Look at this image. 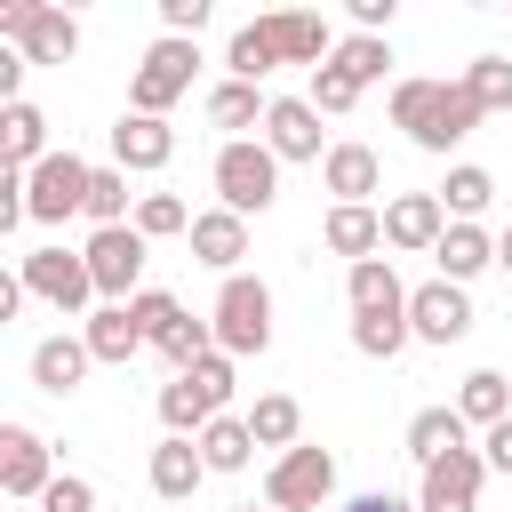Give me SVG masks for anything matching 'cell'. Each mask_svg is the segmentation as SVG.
<instances>
[{"mask_svg":"<svg viewBox=\"0 0 512 512\" xmlns=\"http://www.w3.org/2000/svg\"><path fill=\"white\" fill-rule=\"evenodd\" d=\"M480 120H488V112L472 104V88H464V80H424V72L392 80V128H408V144H416V152H456Z\"/></svg>","mask_w":512,"mask_h":512,"instance_id":"6da1fadb","label":"cell"},{"mask_svg":"<svg viewBox=\"0 0 512 512\" xmlns=\"http://www.w3.org/2000/svg\"><path fill=\"white\" fill-rule=\"evenodd\" d=\"M208 184H216V208L232 216H264L280 200V152L264 136H224L216 160H208Z\"/></svg>","mask_w":512,"mask_h":512,"instance_id":"7a4b0ae2","label":"cell"},{"mask_svg":"<svg viewBox=\"0 0 512 512\" xmlns=\"http://www.w3.org/2000/svg\"><path fill=\"white\" fill-rule=\"evenodd\" d=\"M208 328H216V352H232V360H256V352H272V288H264L256 272H232V280L216 288V312H208Z\"/></svg>","mask_w":512,"mask_h":512,"instance_id":"3957f363","label":"cell"},{"mask_svg":"<svg viewBox=\"0 0 512 512\" xmlns=\"http://www.w3.org/2000/svg\"><path fill=\"white\" fill-rule=\"evenodd\" d=\"M0 40H16L24 64H72L80 56V16L48 8V0H8L0 8Z\"/></svg>","mask_w":512,"mask_h":512,"instance_id":"277c9868","label":"cell"},{"mask_svg":"<svg viewBox=\"0 0 512 512\" xmlns=\"http://www.w3.org/2000/svg\"><path fill=\"white\" fill-rule=\"evenodd\" d=\"M192 72H200V40H152L144 56H136V80H128V112H152V120H168V104L176 96H192Z\"/></svg>","mask_w":512,"mask_h":512,"instance_id":"5b68a950","label":"cell"},{"mask_svg":"<svg viewBox=\"0 0 512 512\" xmlns=\"http://www.w3.org/2000/svg\"><path fill=\"white\" fill-rule=\"evenodd\" d=\"M16 280H24V296H40V304H56L64 320L96 304V272H88V256H80V248H64V240H48V248H32V256L16 264Z\"/></svg>","mask_w":512,"mask_h":512,"instance_id":"8992f818","label":"cell"},{"mask_svg":"<svg viewBox=\"0 0 512 512\" xmlns=\"http://www.w3.org/2000/svg\"><path fill=\"white\" fill-rule=\"evenodd\" d=\"M328 496H336V456L320 440H296L288 456H272V472H264V504L272 512H320Z\"/></svg>","mask_w":512,"mask_h":512,"instance_id":"52a82bcc","label":"cell"},{"mask_svg":"<svg viewBox=\"0 0 512 512\" xmlns=\"http://www.w3.org/2000/svg\"><path fill=\"white\" fill-rule=\"evenodd\" d=\"M80 256H88V272H96V296H104V304H136V296H144L136 280H144V256H152V240H144L136 224L88 232V248H80Z\"/></svg>","mask_w":512,"mask_h":512,"instance_id":"ba28073f","label":"cell"},{"mask_svg":"<svg viewBox=\"0 0 512 512\" xmlns=\"http://www.w3.org/2000/svg\"><path fill=\"white\" fill-rule=\"evenodd\" d=\"M408 336H416V344H440V352L464 344V336H472V296L432 272L424 288H408Z\"/></svg>","mask_w":512,"mask_h":512,"instance_id":"9c48e42d","label":"cell"},{"mask_svg":"<svg viewBox=\"0 0 512 512\" xmlns=\"http://www.w3.org/2000/svg\"><path fill=\"white\" fill-rule=\"evenodd\" d=\"M88 160L64 144V152H48L40 168H32V224H64V216H88Z\"/></svg>","mask_w":512,"mask_h":512,"instance_id":"30bf717a","label":"cell"},{"mask_svg":"<svg viewBox=\"0 0 512 512\" xmlns=\"http://www.w3.org/2000/svg\"><path fill=\"white\" fill-rule=\"evenodd\" d=\"M48 480H56L48 440H40L32 424H0V496H8V504H40Z\"/></svg>","mask_w":512,"mask_h":512,"instance_id":"8fae6325","label":"cell"},{"mask_svg":"<svg viewBox=\"0 0 512 512\" xmlns=\"http://www.w3.org/2000/svg\"><path fill=\"white\" fill-rule=\"evenodd\" d=\"M480 480H488V456H480V448H456V456L424 464L416 512H480Z\"/></svg>","mask_w":512,"mask_h":512,"instance_id":"7c38bea8","label":"cell"},{"mask_svg":"<svg viewBox=\"0 0 512 512\" xmlns=\"http://www.w3.org/2000/svg\"><path fill=\"white\" fill-rule=\"evenodd\" d=\"M440 232H448L440 192H392V200H384V248H400V256H432Z\"/></svg>","mask_w":512,"mask_h":512,"instance_id":"4fadbf2b","label":"cell"},{"mask_svg":"<svg viewBox=\"0 0 512 512\" xmlns=\"http://www.w3.org/2000/svg\"><path fill=\"white\" fill-rule=\"evenodd\" d=\"M320 184L336 192V208H376V192H384V160L368 152V144H328V160H320Z\"/></svg>","mask_w":512,"mask_h":512,"instance_id":"5bb4252c","label":"cell"},{"mask_svg":"<svg viewBox=\"0 0 512 512\" xmlns=\"http://www.w3.org/2000/svg\"><path fill=\"white\" fill-rule=\"evenodd\" d=\"M168 160H176V128H168V120H152V112H120V120H112V168L152 176V168H168Z\"/></svg>","mask_w":512,"mask_h":512,"instance_id":"9a60e30c","label":"cell"},{"mask_svg":"<svg viewBox=\"0 0 512 512\" xmlns=\"http://www.w3.org/2000/svg\"><path fill=\"white\" fill-rule=\"evenodd\" d=\"M88 368H96L88 336H40V344H32V384H40L48 400H72V392L88 384Z\"/></svg>","mask_w":512,"mask_h":512,"instance_id":"2e32d148","label":"cell"},{"mask_svg":"<svg viewBox=\"0 0 512 512\" xmlns=\"http://www.w3.org/2000/svg\"><path fill=\"white\" fill-rule=\"evenodd\" d=\"M264 32H272V48H280V64H328L336 56V32H328V16H312V8H280V16H264Z\"/></svg>","mask_w":512,"mask_h":512,"instance_id":"e0dca14e","label":"cell"},{"mask_svg":"<svg viewBox=\"0 0 512 512\" xmlns=\"http://www.w3.org/2000/svg\"><path fill=\"white\" fill-rule=\"evenodd\" d=\"M264 144H272L280 160H328V144H320V112H312L304 96H272V112H264Z\"/></svg>","mask_w":512,"mask_h":512,"instance_id":"ac0fdd59","label":"cell"},{"mask_svg":"<svg viewBox=\"0 0 512 512\" xmlns=\"http://www.w3.org/2000/svg\"><path fill=\"white\" fill-rule=\"evenodd\" d=\"M192 256L208 264V272H240V256H248V216H232V208H200L192 216Z\"/></svg>","mask_w":512,"mask_h":512,"instance_id":"d6986e66","label":"cell"},{"mask_svg":"<svg viewBox=\"0 0 512 512\" xmlns=\"http://www.w3.org/2000/svg\"><path fill=\"white\" fill-rule=\"evenodd\" d=\"M80 336H88L96 368H128V360L144 352V320H136L128 304H96V312L80 320Z\"/></svg>","mask_w":512,"mask_h":512,"instance_id":"ffe728a7","label":"cell"},{"mask_svg":"<svg viewBox=\"0 0 512 512\" xmlns=\"http://www.w3.org/2000/svg\"><path fill=\"white\" fill-rule=\"evenodd\" d=\"M200 480H208L200 440H176V432H168V440L152 448V496H160V504H192V488H200Z\"/></svg>","mask_w":512,"mask_h":512,"instance_id":"44dd1931","label":"cell"},{"mask_svg":"<svg viewBox=\"0 0 512 512\" xmlns=\"http://www.w3.org/2000/svg\"><path fill=\"white\" fill-rule=\"evenodd\" d=\"M320 240H328V256L368 264V256H384V208H328L320 216Z\"/></svg>","mask_w":512,"mask_h":512,"instance_id":"7402d4cb","label":"cell"},{"mask_svg":"<svg viewBox=\"0 0 512 512\" xmlns=\"http://www.w3.org/2000/svg\"><path fill=\"white\" fill-rule=\"evenodd\" d=\"M344 304H352V320L360 312H408V280L392 272V256H368L344 272Z\"/></svg>","mask_w":512,"mask_h":512,"instance_id":"603a6c76","label":"cell"},{"mask_svg":"<svg viewBox=\"0 0 512 512\" xmlns=\"http://www.w3.org/2000/svg\"><path fill=\"white\" fill-rule=\"evenodd\" d=\"M456 448H472V424L456 416V400H448V408H416V416H408V456H416V472H424V464H440V456H456Z\"/></svg>","mask_w":512,"mask_h":512,"instance_id":"cb8c5ba5","label":"cell"},{"mask_svg":"<svg viewBox=\"0 0 512 512\" xmlns=\"http://www.w3.org/2000/svg\"><path fill=\"white\" fill-rule=\"evenodd\" d=\"M56 144H48V112L40 104H8L0 112V168H40Z\"/></svg>","mask_w":512,"mask_h":512,"instance_id":"d4e9b609","label":"cell"},{"mask_svg":"<svg viewBox=\"0 0 512 512\" xmlns=\"http://www.w3.org/2000/svg\"><path fill=\"white\" fill-rule=\"evenodd\" d=\"M432 264H440V280H480L488 264H496V232H480V224H448L440 232V248H432Z\"/></svg>","mask_w":512,"mask_h":512,"instance_id":"484cf974","label":"cell"},{"mask_svg":"<svg viewBox=\"0 0 512 512\" xmlns=\"http://www.w3.org/2000/svg\"><path fill=\"white\" fill-rule=\"evenodd\" d=\"M456 416L480 424V432H496V424L512 416V376H504V368H472V376L456 384Z\"/></svg>","mask_w":512,"mask_h":512,"instance_id":"4316f807","label":"cell"},{"mask_svg":"<svg viewBox=\"0 0 512 512\" xmlns=\"http://www.w3.org/2000/svg\"><path fill=\"white\" fill-rule=\"evenodd\" d=\"M216 416H224V408H216V400H208L192 376H168V384H160V424H168L176 440H200Z\"/></svg>","mask_w":512,"mask_h":512,"instance_id":"83f0119b","label":"cell"},{"mask_svg":"<svg viewBox=\"0 0 512 512\" xmlns=\"http://www.w3.org/2000/svg\"><path fill=\"white\" fill-rule=\"evenodd\" d=\"M248 432H256V448H296L304 440V408H296V392H256V408H248Z\"/></svg>","mask_w":512,"mask_h":512,"instance_id":"f1b7e54d","label":"cell"},{"mask_svg":"<svg viewBox=\"0 0 512 512\" xmlns=\"http://www.w3.org/2000/svg\"><path fill=\"white\" fill-rule=\"evenodd\" d=\"M280 64V48H272V32H264V16L256 24H240L232 40H224V80H248V88H264V72Z\"/></svg>","mask_w":512,"mask_h":512,"instance_id":"f546056e","label":"cell"},{"mask_svg":"<svg viewBox=\"0 0 512 512\" xmlns=\"http://www.w3.org/2000/svg\"><path fill=\"white\" fill-rule=\"evenodd\" d=\"M264 112H272V96L264 88H248V80H216L208 88V128H264Z\"/></svg>","mask_w":512,"mask_h":512,"instance_id":"4dcf8cb0","label":"cell"},{"mask_svg":"<svg viewBox=\"0 0 512 512\" xmlns=\"http://www.w3.org/2000/svg\"><path fill=\"white\" fill-rule=\"evenodd\" d=\"M496 200V176L480 168V160H456L448 168V184H440V208H448V224H480V208Z\"/></svg>","mask_w":512,"mask_h":512,"instance_id":"1f68e13d","label":"cell"},{"mask_svg":"<svg viewBox=\"0 0 512 512\" xmlns=\"http://www.w3.org/2000/svg\"><path fill=\"white\" fill-rule=\"evenodd\" d=\"M200 456H208V472H248V456H256L248 416H216V424L200 432Z\"/></svg>","mask_w":512,"mask_h":512,"instance_id":"d6a6232c","label":"cell"},{"mask_svg":"<svg viewBox=\"0 0 512 512\" xmlns=\"http://www.w3.org/2000/svg\"><path fill=\"white\" fill-rule=\"evenodd\" d=\"M328 64H344V72H352L360 88H376V80L392 72V40H384V32H344Z\"/></svg>","mask_w":512,"mask_h":512,"instance_id":"836d02e7","label":"cell"},{"mask_svg":"<svg viewBox=\"0 0 512 512\" xmlns=\"http://www.w3.org/2000/svg\"><path fill=\"white\" fill-rule=\"evenodd\" d=\"M416 336H408V312H360L352 320V352H368V360H392V352H408Z\"/></svg>","mask_w":512,"mask_h":512,"instance_id":"e575fe53","label":"cell"},{"mask_svg":"<svg viewBox=\"0 0 512 512\" xmlns=\"http://www.w3.org/2000/svg\"><path fill=\"white\" fill-rule=\"evenodd\" d=\"M456 80L472 88V104H480V112H512V56H472Z\"/></svg>","mask_w":512,"mask_h":512,"instance_id":"d590c367","label":"cell"},{"mask_svg":"<svg viewBox=\"0 0 512 512\" xmlns=\"http://www.w3.org/2000/svg\"><path fill=\"white\" fill-rule=\"evenodd\" d=\"M88 224H96V232L136 224V216H128V168H96V176H88Z\"/></svg>","mask_w":512,"mask_h":512,"instance_id":"8d00e7d4","label":"cell"},{"mask_svg":"<svg viewBox=\"0 0 512 512\" xmlns=\"http://www.w3.org/2000/svg\"><path fill=\"white\" fill-rule=\"evenodd\" d=\"M136 232H144V240H176V232H192V208H184L176 192H144V200H136Z\"/></svg>","mask_w":512,"mask_h":512,"instance_id":"74e56055","label":"cell"},{"mask_svg":"<svg viewBox=\"0 0 512 512\" xmlns=\"http://www.w3.org/2000/svg\"><path fill=\"white\" fill-rule=\"evenodd\" d=\"M360 96H368V88H360L344 64H320V72H312V88H304V104H312V112H352Z\"/></svg>","mask_w":512,"mask_h":512,"instance_id":"f35d334b","label":"cell"},{"mask_svg":"<svg viewBox=\"0 0 512 512\" xmlns=\"http://www.w3.org/2000/svg\"><path fill=\"white\" fill-rule=\"evenodd\" d=\"M40 512H96V488H88L80 472H56L48 496H40Z\"/></svg>","mask_w":512,"mask_h":512,"instance_id":"ab89813d","label":"cell"},{"mask_svg":"<svg viewBox=\"0 0 512 512\" xmlns=\"http://www.w3.org/2000/svg\"><path fill=\"white\" fill-rule=\"evenodd\" d=\"M200 24H208V0H160V32L168 40H200Z\"/></svg>","mask_w":512,"mask_h":512,"instance_id":"60d3db41","label":"cell"},{"mask_svg":"<svg viewBox=\"0 0 512 512\" xmlns=\"http://www.w3.org/2000/svg\"><path fill=\"white\" fill-rule=\"evenodd\" d=\"M184 376H192L216 408H224V400H232V384H240V376H232V352H208V360H200V368H184Z\"/></svg>","mask_w":512,"mask_h":512,"instance_id":"b9f144b4","label":"cell"},{"mask_svg":"<svg viewBox=\"0 0 512 512\" xmlns=\"http://www.w3.org/2000/svg\"><path fill=\"white\" fill-rule=\"evenodd\" d=\"M480 456H488V472H504V480H512V416H504L496 432H480Z\"/></svg>","mask_w":512,"mask_h":512,"instance_id":"7bdbcfd3","label":"cell"},{"mask_svg":"<svg viewBox=\"0 0 512 512\" xmlns=\"http://www.w3.org/2000/svg\"><path fill=\"white\" fill-rule=\"evenodd\" d=\"M336 512H416V496H392V488H368V496H352V504H336Z\"/></svg>","mask_w":512,"mask_h":512,"instance_id":"ee69618b","label":"cell"},{"mask_svg":"<svg viewBox=\"0 0 512 512\" xmlns=\"http://www.w3.org/2000/svg\"><path fill=\"white\" fill-rule=\"evenodd\" d=\"M352 24H360V32H384V24H392V0H352Z\"/></svg>","mask_w":512,"mask_h":512,"instance_id":"f6af8a7d","label":"cell"},{"mask_svg":"<svg viewBox=\"0 0 512 512\" xmlns=\"http://www.w3.org/2000/svg\"><path fill=\"white\" fill-rule=\"evenodd\" d=\"M496 264H504V272H512V224H504V232H496Z\"/></svg>","mask_w":512,"mask_h":512,"instance_id":"bcb514c9","label":"cell"},{"mask_svg":"<svg viewBox=\"0 0 512 512\" xmlns=\"http://www.w3.org/2000/svg\"><path fill=\"white\" fill-rule=\"evenodd\" d=\"M240 512H272V504H240Z\"/></svg>","mask_w":512,"mask_h":512,"instance_id":"7dc6e473","label":"cell"}]
</instances>
